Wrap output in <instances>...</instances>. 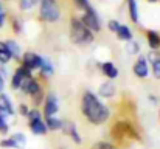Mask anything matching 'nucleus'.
<instances>
[{"instance_id":"32","label":"nucleus","mask_w":160,"mask_h":149,"mask_svg":"<svg viewBox=\"0 0 160 149\" xmlns=\"http://www.w3.org/2000/svg\"><path fill=\"white\" fill-rule=\"evenodd\" d=\"M6 19H8L6 8H5V5H3V0H0V28H3V27H5Z\"/></svg>"},{"instance_id":"10","label":"nucleus","mask_w":160,"mask_h":149,"mask_svg":"<svg viewBox=\"0 0 160 149\" xmlns=\"http://www.w3.org/2000/svg\"><path fill=\"white\" fill-rule=\"evenodd\" d=\"M132 72L140 79H146L149 76V62H148V59H146L145 54H142V56L137 57V61L132 65Z\"/></svg>"},{"instance_id":"20","label":"nucleus","mask_w":160,"mask_h":149,"mask_svg":"<svg viewBox=\"0 0 160 149\" xmlns=\"http://www.w3.org/2000/svg\"><path fill=\"white\" fill-rule=\"evenodd\" d=\"M146 42L151 50H160V33L156 30L146 31Z\"/></svg>"},{"instance_id":"23","label":"nucleus","mask_w":160,"mask_h":149,"mask_svg":"<svg viewBox=\"0 0 160 149\" xmlns=\"http://www.w3.org/2000/svg\"><path fill=\"white\" fill-rule=\"evenodd\" d=\"M11 59H12V56L6 47L5 41H0V65H6Z\"/></svg>"},{"instance_id":"31","label":"nucleus","mask_w":160,"mask_h":149,"mask_svg":"<svg viewBox=\"0 0 160 149\" xmlns=\"http://www.w3.org/2000/svg\"><path fill=\"white\" fill-rule=\"evenodd\" d=\"M90 149H117V146L113 143H109V142H97L92 145Z\"/></svg>"},{"instance_id":"30","label":"nucleus","mask_w":160,"mask_h":149,"mask_svg":"<svg viewBox=\"0 0 160 149\" xmlns=\"http://www.w3.org/2000/svg\"><path fill=\"white\" fill-rule=\"evenodd\" d=\"M72 3H73V5H75V8H76V9H79L81 12H82V11H86L89 6H92L90 0H72Z\"/></svg>"},{"instance_id":"12","label":"nucleus","mask_w":160,"mask_h":149,"mask_svg":"<svg viewBox=\"0 0 160 149\" xmlns=\"http://www.w3.org/2000/svg\"><path fill=\"white\" fill-rule=\"evenodd\" d=\"M62 132H64L67 137H70L73 143H76V145H81V143H82V138H81V135H79V132H78V127H76V124H75L73 121H64Z\"/></svg>"},{"instance_id":"8","label":"nucleus","mask_w":160,"mask_h":149,"mask_svg":"<svg viewBox=\"0 0 160 149\" xmlns=\"http://www.w3.org/2000/svg\"><path fill=\"white\" fill-rule=\"evenodd\" d=\"M59 112V101L54 93H47L42 102V115L44 117H54Z\"/></svg>"},{"instance_id":"29","label":"nucleus","mask_w":160,"mask_h":149,"mask_svg":"<svg viewBox=\"0 0 160 149\" xmlns=\"http://www.w3.org/2000/svg\"><path fill=\"white\" fill-rule=\"evenodd\" d=\"M9 132V124L6 121V115L0 112V134L2 135H6Z\"/></svg>"},{"instance_id":"3","label":"nucleus","mask_w":160,"mask_h":149,"mask_svg":"<svg viewBox=\"0 0 160 149\" xmlns=\"http://www.w3.org/2000/svg\"><path fill=\"white\" fill-rule=\"evenodd\" d=\"M110 137L115 142H123L124 138L142 142V134L137 129V126L131 121H126V120H121V121L118 120L113 123V126L110 127Z\"/></svg>"},{"instance_id":"9","label":"nucleus","mask_w":160,"mask_h":149,"mask_svg":"<svg viewBox=\"0 0 160 149\" xmlns=\"http://www.w3.org/2000/svg\"><path fill=\"white\" fill-rule=\"evenodd\" d=\"M28 76H33V72H31V70H28L27 67H23V65L20 64V65L14 70V73L11 75V81H9L11 89H12V90H19V89H20L22 81H23L25 78H28Z\"/></svg>"},{"instance_id":"14","label":"nucleus","mask_w":160,"mask_h":149,"mask_svg":"<svg viewBox=\"0 0 160 149\" xmlns=\"http://www.w3.org/2000/svg\"><path fill=\"white\" fill-rule=\"evenodd\" d=\"M28 127H30L31 134H34V135H45V134L48 132L47 124H45V121H44L42 118L30 120V121H28Z\"/></svg>"},{"instance_id":"28","label":"nucleus","mask_w":160,"mask_h":149,"mask_svg":"<svg viewBox=\"0 0 160 149\" xmlns=\"http://www.w3.org/2000/svg\"><path fill=\"white\" fill-rule=\"evenodd\" d=\"M12 138H14V142L19 145V148L23 149L27 146V137H25V134H22V132H17V134H12L11 135Z\"/></svg>"},{"instance_id":"37","label":"nucleus","mask_w":160,"mask_h":149,"mask_svg":"<svg viewBox=\"0 0 160 149\" xmlns=\"http://www.w3.org/2000/svg\"><path fill=\"white\" fill-rule=\"evenodd\" d=\"M149 3H157V2H160V0H148Z\"/></svg>"},{"instance_id":"7","label":"nucleus","mask_w":160,"mask_h":149,"mask_svg":"<svg viewBox=\"0 0 160 149\" xmlns=\"http://www.w3.org/2000/svg\"><path fill=\"white\" fill-rule=\"evenodd\" d=\"M42 61H44V57L41 54L34 53V51H23V54L20 57V64L31 72L39 70L41 65H42Z\"/></svg>"},{"instance_id":"19","label":"nucleus","mask_w":160,"mask_h":149,"mask_svg":"<svg viewBox=\"0 0 160 149\" xmlns=\"http://www.w3.org/2000/svg\"><path fill=\"white\" fill-rule=\"evenodd\" d=\"M126 5H128V14H129L131 22L138 23L140 22V12H138V3H137V0H126Z\"/></svg>"},{"instance_id":"22","label":"nucleus","mask_w":160,"mask_h":149,"mask_svg":"<svg viewBox=\"0 0 160 149\" xmlns=\"http://www.w3.org/2000/svg\"><path fill=\"white\" fill-rule=\"evenodd\" d=\"M45 120V124H47V129L48 131H62V126H64V121L56 118V117H44Z\"/></svg>"},{"instance_id":"18","label":"nucleus","mask_w":160,"mask_h":149,"mask_svg":"<svg viewBox=\"0 0 160 149\" xmlns=\"http://www.w3.org/2000/svg\"><path fill=\"white\" fill-rule=\"evenodd\" d=\"M115 36H117V39H118V41H123V42H129V41H132V39H134L132 30H131L128 25H124V23H120V27H118V30H117Z\"/></svg>"},{"instance_id":"35","label":"nucleus","mask_w":160,"mask_h":149,"mask_svg":"<svg viewBox=\"0 0 160 149\" xmlns=\"http://www.w3.org/2000/svg\"><path fill=\"white\" fill-rule=\"evenodd\" d=\"M28 112H30V107H28L25 102H22V104L19 106V113H20L22 117H27V115H28Z\"/></svg>"},{"instance_id":"15","label":"nucleus","mask_w":160,"mask_h":149,"mask_svg":"<svg viewBox=\"0 0 160 149\" xmlns=\"http://www.w3.org/2000/svg\"><path fill=\"white\" fill-rule=\"evenodd\" d=\"M0 112L5 113L6 117H12V115L16 113L11 98H9L6 93H3V92L0 93Z\"/></svg>"},{"instance_id":"13","label":"nucleus","mask_w":160,"mask_h":149,"mask_svg":"<svg viewBox=\"0 0 160 149\" xmlns=\"http://www.w3.org/2000/svg\"><path fill=\"white\" fill-rule=\"evenodd\" d=\"M100 70H101V73L106 76L107 79H110V81L117 79L118 75H120L117 65H115L112 61H104V62H101V64H100Z\"/></svg>"},{"instance_id":"16","label":"nucleus","mask_w":160,"mask_h":149,"mask_svg":"<svg viewBox=\"0 0 160 149\" xmlns=\"http://www.w3.org/2000/svg\"><path fill=\"white\" fill-rule=\"evenodd\" d=\"M115 93H117V86H115L110 79L104 81V82L100 86V89H98V95H100L101 98H113Z\"/></svg>"},{"instance_id":"6","label":"nucleus","mask_w":160,"mask_h":149,"mask_svg":"<svg viewBox=\"0 0 160 149\" xmlns=\"http://www.w3.org/2000/svg\"><path fill=\"white\" fill-rule=\"evenodd\" d=\"M79 19H81L82 23H84L89 30H92L93 33H100L101 28H103L101 19H100V16H98V12L95 11L93 6H89L86 11H82V14H81Z\"/></svg>"},{"instance_id":"24","label":"nucleus","mask_w":160,"mask_h":149,"mask_svg":"<svg viewBox=\"0 0 160 149\" xmlns=\"http://www.w3.org/2000/svg\"><path fill=\"white\" fill-rule=\"evenodd\" d=\"M9 25H11V30H12L14 34H20L22 30H23V22H22L17 16H12V17L9 19Z\"/></svg>"},{"instance_id":"36","label":"nucleus","mask_w":160,"mask_h":149,"mask_svg":"<svg viewBox=\"0 0 160 149\" xmlns=\"http://www.w3.org/2000/svg\"><path fill=\"white\" fill-rule=\"evenodd\" d=\"M5 90V78H3V75L0 73V93Z\"/></svg>"},{"instance_id":"11","label":"nucleus","mask_w":160,"mask_h":149,"mask_svg":"<svg viewBox=\"0 0 160 149\" xmlns=\"http://www.w3.org/2000/svg\"><path fill=\"white\" fill-rule=\"evenodd\" d=\"M148 62L151 64V70L156 79H160V50H149L146 54Z\"/></svg>"},{"instance_id":"38","label":"nucleus","mask_w":160,"mask_h":149,"mask_svg":"<svg viewBox=\"0 0 160 149\" xmlns=\"http://www.w3.org/2000/svg\"><path fill=\"white\" fill-rule=\"evenodd\" d=\"M159 118H160V110H159Z\"/></svg>"},{"instance_id":"25","label":"nucleus","mask_w":160,"mask_h":149,"mask_svg":"<svg viewBox=\"0 0 160 149\" xmlns=\"http://www.w3.org/2000/svg\"><path fill=\"white\" fill-rule=\"evenodd\" d=\"M17 5L20 11H30L39 5V0H17Z\"/></svg>"},{"instance_id":"4","label":"nucleus","mask_w":160,"mask_h":149,"mask_svg":"<svg viewBox=\"0 0 160 149\" xmlns=\"http://www.w3.org/2000/svg\"><path fill=\"white\" fill-rule=\"evenodd\" d=\"M19 90H20L23 95L30 97L34 106H41V104L44 102V98H45L44 89H42L39 79H36L34 76H28V78H25V79L22 81Z\"/></svg>"},{"instance_id":"1","label":"nucleus","mask_w":160,"mask_h":149,"mask_svg":"<svg viewBox=\"0 0 160 149\" xmlns=\"http://www.w3.org/2000/svg\"><path fill=\"white\" fill-rule=\"evenodd\" d=\"M81 113L82 117L95 126L104 124L110 118V109L106 104H103L98 97L92 92H84L81 97Z\"/></svg>"},{"instance_id":"17","label":"nucleus","mask_w":160,"mask_h":149,"mask_svg":"<svg viewBox=\"0 0 160 149\" xmlns=\"http://www.w3.org/2000/svg\"><path fill=\"white\" fill-rule=\"evenodd\" d=\"M5 44H6V47H8V50H9L12 59L20 61V57H22V54H23L20 44H19L17 41H14V39H8V41H5Z\"/></svg>"},{"instance_id":"2","label":"nucleus","mask_w":160,"mask_h":149,"mask_svg":"<svg viewBox=\"0 0 160 149\" xmlns=\"http://www.w3.org/2000/svg\"><path fill=\"white\" fill-rule=\"evenodd\" d=\"M68 37L70 42L79 47L90 45L95 41V33L89 30L78 16H72L68 22Z\"/></svg>"},{"instance_id":"33","label":"nucleus","mask_w":160,"mask_h":149,"mask_svg":"<svg viewBox=\"0 0 160 149\" xmlns=\"http://www.w3.org/2000/svg\"><path fill=\"white\" fill-rule=\"evenodd\" d=\"M27 118H28V121H30V120H38V118H42V113H41V110H39L38 107H34V109H30Z\"/></svg>"},{"instance_id":"34","label":"nucleus","mask_w":160,"mask_h":149,"mask_svg":"<svg viewBox=\"0 0 160 149\" xmlns=\"http://www.w3.org/2000/svg\"><path fill=\"white\" fill-rule=\"evenodd\" d=\"M120 23H121V22H118V20H115V19H110V20L107 22V30L115 34L117 30H118V27H120Z\"/></svg>"},{"instance_id":"26","label":"nucleus","mask_w":160,"mask_h":149,"mask_svg":"<svg viewBox=\"0 0 160 149\" xmlns=\"http://www.w3.org/2000/svg\"><path fill=\"white\" fill-rule=\"evenodd\" d=\"M0 148H3V149H20L19 145L14 142L12 137H6V138L0 140Z\"/></svg>"},{"instance_id":"5","label":"nucleus","mask_w":160,"mask_h":149,"mask_svg":"<svg viewBox=\"0 0 160 149\" xmlns=\"http://www.w3.org/2000/svg\"><path fill=\"white\" fill-rule=\"evenodd\" d=\"M39 19L45 23H54L61 19V6L58 0H39Z\"/></svg>"},{"instance_id":"21","label":"nucleus","mask_w":160,"mask_h":149,"mask_svg":"<svg viewBox=\"0 0 160 149\" xmlns=\"http://www.w3.org/2000/svg\"><path fill=\"white\" fill-rule=\"evenodd\" d=\"M39 72H41V76H42L44 79L52 78V76H53V73H54V68H53L52 61H50V59H47V57H44V61H42V65H41Z\"/></svg>"},{"instance_id":"27","label":"nucleus","mask_w":160,"mask_h":149,"mask_svg":"<svg viewBox=\"0 0 160 149\" xmlns=\"http://www.w3.org/2000/svg\"><path fill=\"white\" fill-rule=\"evenodd\" d=\"M126 50H128V54H138L140 53V44L137 42V41H129V42H126Z\"/></svg>"}]
</instances>
